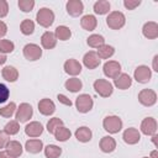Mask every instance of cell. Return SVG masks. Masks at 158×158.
<instances>
[{
    "mask_svg": "<svg viewBox=\"0 0 158 158\" xmlns=\"http://www.w3.org/2000/svg\"><path fill=\"white\" fill-rule=\"evenodd\" d=\"M36 20H37L38 25H41L43 27H49L54 21V12L48 7H42L38 10V12L36 15Z\"/></svg>",
    "mask_w": 158,
    "mask_h": 158,
    "instance_id": "1",
    "label": "cell"
},
{
    "mask_svg": "<svg viewBox=\"0 0 158 158\" xmlns=\"http://www.w3.org/2000/svg\"><path fill=\"white\" fill-rule=\"evenodd\" d=\"M102 126L109 133H117L122 128V121L117 116H106L102 121Z\"/></svg>",
    "mask_w": 158,
    "mask_h": 158,
    "instance_id": "2",
    "label": "cell"
},
{
    "mask_svg": "<svg viewBox=\"0 0 158 158\" xmlns=\"http://www.w3.org/2000/svg\"><path fill=\"white\" fill-rule=\"evenodd\" d=\"M126 22V19H125V15L120 11H112L107 19H106V23L110 28L112 30H120Z\"/></svg>",
    "mask_w": 158,
    "mask_h": 158,
    "instance_id": "3",
    "label": "cell"
},
{
    "mask_svg": "<svg viewBox=\"0 0 158 158\" xmlns=\"http://www.w3.org/2000/svg\"><path fill=\"white\" fill-rule=\"evenodd\" d=\"M94 89L95 91L102 96V98H109L112 94V84L105 79H98L94 81Z\"/></svg>",
    "mask_w": 158,
    "mask_h": 158,
    "instance_id": "4",
    "label": "cell"
},
{
    "mask_svg": "<svg viewBox=\"0 0 158 158\" xmlns=\"http://www.w3.org/2000/svg\"><path fill=\"white\" fill-rule=\"evenodd\" d=\"M93 104H94L93 102V98L90 95H88V94H81L75 100L77 110L79 112H83V114L89 112L91 110V107H93Z\"/></svg>",
    "mask_w": 158,
    "mask_h": 158,
    "instance_id": "5",
    "label": "cell"
},
{
    "mask_svg": "<svg viewBox=\"0 0 158 158\" xmlns=\"http://www.w3.org/2000/svg\"><path fill=\"white\" fill-rule=\"evenodd\" d=\"M33 115V110L32 106L27 102H22L20 104L17 111H16V121L17 122H27Z\"/></svg>",
    "mask_w": 158,
    "mask_h": 158,
    "instance_id": "6",
    "label": "cell"
},
{
    "mask_svg": "<svg viewBox=\"0 0 158 158\" xmlns=\"http://www.w3.org/2000/svg\"><path fill=\"white\" fill-rule=\"evenodd\" d=\"M138 101L144 106H152L157 101V94L152 89H143L138 94Z\"/></svg>",
    "mask_w": 158,
    "mask_h": 158,
    "instance_id": "7",
    "label": "cell"
},
{
    "mask_svg": "<svg viewBox=\"0 0 158 158\" xmlns=\"http://www.w3.org/2000/svg\"><path fill=\"white\" fill-rule=\"evenodd\" d=\"M23 56L28 60H37L42 56V49L35 43H28L23 47Z\"/></svg>",
    "mask_w": 158,
    "mask_h": 158,
    "instance_id": "8",
    "label": "cell"
},
{
    "mask_svg": "<svg viewBox=\"0 0 158 158\" xmlns=\"http://www.w3.org/2000/svg\"><path fill=\"white\" fill-rule=\"evenodd\" d=\"M104 74L107 78H117L121 74V65L116 60H109L104 64Z\"/></svg>",
    "mask_w": 158,
    "mask_h": 158,
    "instance_id": "9",
    "label": "cell"
},
{
    "mask_svg": "<svg viewBox=\"0 0 158 158\" xmlns=\"http://www.w3.org/2000/svg\"><path fill=\"white\" fill-rule=\"evenodd\" d=\"M133 75L138 83H148L152 77V72L147 65H139L136 68Z\"/></svg>",
    "mask_w": 158,
    "mask_h": 158,
    "instance_id": "10",
    "label": "cell"
},
{
    "mask_svg": "<svg viewBox=\"0 0 158 158\" xmlns=\"http://www.w3.org/2000/svg\"><path fill=\"white\" fill-rule=\"evenodd\" d=\"M141 131H142V133H144L147 136L156 135V131H157V121L153 117H146L142 121V123H141Z\"/></svg>",
    "mask_w": 158,
    "mask_h": 158,
    "instance_id": "11",
    "label": "cell"
},
{
    "mask_svg": "<svg viewBox=\"0 0 158 158\" xmlns=\"http://www.w3.org/2000/svg\"><path fill=\"white\" fill-rule=\"evenodd\" d=\"M65 7H67V12L70 16H79L84 11V5L80 0H69Z\"/></svg>",
    "mask_w": 158,
    "mask_h": 158,
    "instance_id": "12",
    "label": "cell"
},
{
    "mask_svg": "<svg viewBox=\"0 0 158 158\" xmlns=\"http://www.w3.org/2000/svg\"><path fill=\"white\" fill-rule=\"evenodd\" d=\"M83 63L88 69H95L96 67H99L100 64V58L98 57L96 52L90 51L88 53H85L84 58H83Z\"/></svg>",
    "mask_w": 158,
    "mask_h": 158,
    "instance_id": "13",
    "label": "cell"
},
{
    "mask_svg": "<svg viewBox=\"0 0 158 158\" xmlns=\"http://www.w3.org/2000/svg\"><path fill=\"white\" fill-rule=\"evenodd\" d=\"M123 141L127 143V144H136L139 138H141V135L138 132V130L133 128V127H130L127 128L125 132H123V136H122Z\"/></svg>",
    "mask_w": 158,
    "mask_h": 158,
    "instance_id": "14",
    "label": "cell"
},
{
    "mask_svg": "<svg viewBox=\"0 0 158 158\" xmlns=\"http://www.w3.org/2000/svg\"><path fill=\"white\" fill-rule=\"evenodd\" d=\"M142 32H143L144 37H147L149 40H154L158 37V25L153 21H149V22L144 23Z\"/></svg>",
    "mask_w": 158,
    "mask_h": 158,
    "instance_id": "15",
    "label": "cell"
},
{
    "mask_svg": "<svg viewBox=\"0 0 158 158\" xmlns=\"http://www.w3.org/2000/svg\"><path fill=\"white\" fill-rule=\"evenodd\" d=\"M41 43H42L43 48H46V49H52V48H54L56 44H57L56 35H54L53 32H51V31L44 32V33L42 35V37H41Z\"/></svg>",
    "mask_w": 158,
    "mask_h": 158,
    "instance_id": "16",
    "label": "cell"
},
{
    "mask_svg": "<svg viewBox=\"0 0 158 158\" xmlns=\"http://www.w3.org/2000/svg\"><path fill=\"white\" fill-rule=\"evenodd\" d=\"M114 84H115L116 88H118V89H121V90H126V89H128V88L131 86L132 79H131V77H130L128 74L122 73V74H120L117 78L114 79Z\"/></svg>",
    "mask_w": 158,
    "mask_h": 158,
    "instance_id": "17",
    "label": "cell"
},
{
    "mask_svg": "<svg viewBox=\"0 0 158 158\" xmlns=\"http://www.w3.org/2000/svg\"><path fill=\"white\" fill-rule=\"evenodd\" d=\"M38 110L42 115H46V116H49L54 112L56 110V106H54V102L49 99H42L40 102H38Z\"/></svg>",
    "mask_w": 158,
    "mask_h": 158,
    "instance_id": "18",
    "label": "cell"
},
{
    "mask_svg": "<svg viewBox=\"0 0 158 158\" xmlns=\"http://www.w3.org/2000/svg\"><path fill=\"white\" fill-rule=\"evenodd\" d=\"M25 132L30 137H38L43 132V126L37 121H32L25 127Z\"/></svg>",
    "mask_w": 158,
    "mask_h": 158,
    "instance_id": "19",
    "label": "cell"
},
{
    "mask_svg": "<svg viewBox=\"0 0 158 158\" xmlns=\"http://www.w3.org/2000/svg\"><path fill=\"white\" fill-rule=\"evenodd\" d=\"M64 70L69 75H78L81 72V64L77 59H68L64 63Z\"/></svg>",
    "mask_w": 158,
    "mask_h": 158,
    "instance_id": "20",
    "label": "cell"
},
{
    "mask_svg": "<svg viewBox=\"0 0 158 158\" xmlns=\"http://www.w3.org/2000/svg\"><path fill=\"white\" fill-rule=\"evenodd\" d=\"M116 148V141L110 137V136H105L101 138L100 141V149L104 153H111L112 151H115Z\"/></svg>",
    "mask_w": 158,
    "mask_h": 158,
    "instance_id": "21",
    "label": "cell"
},
{
    "mask_svg": "<svg viewBox=\"0 0 158 158\" xmlns=\"http://www.w3.org/2000/svg\"><path fill=\"white\" fill-rule=\"evenodd\" d=\"M6 152L11 157L16 158V157H19V156L22 154V146L17 141H9L7 144H6Z\"/></svg>",
    "mask_w": 158,
    "mask_h": 158,
    "instance_id": "22",
    "label": "cell"
},
{
    "mask_svg": "<svg viewBox=\"0 0 158 158\" xmlns=\"http://www.w3.org/2000/svg\"><path fill=\"white\" fill-rule=\"evenodd\" d=\"M1 74H2V78H4L5 80L10 81V83L16 81L17 78H19V72H17V69H16L15 67H12V65L5 67V68L2 69V72H1Z\"/></svg>",
    "mask_w": 158,
    "mask_h": 158,
    "instance_id": "23",
    "label": "cell"
},
{
    "mask_svg": "<svg viewBox=\"0 0 158 158\" xmlns=\"http://www.w3.org/2000/svg\"><path fill=\"white\" fill-rule=\"evenodd\" d=\"M25 148L28 153H40L43 149V143L41 139H28L25 144Z\"/></svg>",
    "mask_w": 158,
    "mask_h": 158,
    "instance_id": "24",
    "label": "cell"
},
{
    "mask_svg": "<svg viewBox=\"0 0 158 158\" xmlns=\"http://www.w3.org/2000/svg\"><path fill=\"white\" fill-rule=\"evenodd\" d=\"M80 25H81V27H83L84 30H86V31H93V30H95V27H96V25H98V21H96V19H95V16H93V15H85V16L81 17Z\"/></svg>",
    "mask_w": 158,
    "mask_h": 158,
    "instance_id": "25",
    "label": "cell"
},
{
    "mask_svg": "<svg viewBox=\"0 0 158 158\" xmlns=\"http://www.w3.org/2000/svg\"><path fill=\"white\" fill-rule=\"evenodd\" d=\"M91 130L86 126H83V127H79L77 131H75V138L80 142H89L91 139Z\"/></svg>",
    "mask_w": 158,
    "mask_h": 158,
    "instance_id": "26",
    "label": "cell"
},
{
    "mask_svg": "<svg viewBox=\"0 0 158 158\" xmlns=\"http://www.w3.org/2000/svg\"><path fill=\"white\" fill-rule=\"evenodd\" d=\"M64 86H65L67 90H69V91H72V93H77V91H79V90L83 88V83H81V80L78 79V78H70V79H68V80L65 81Z\"/></svg>",
    "mask_w": 158,
    "mask_h": 158,
    "instance_id": "27",
    "label": "cell"
},
{
    "mask_svg": "<svg viewBox=\"0 0 158 158\" xmlns=\"http://www.w3.org/2000/svg\"><path fill=\"white\" fill-rule=\"evenodd\" d=\"M54 35H56V38H57V40L67 41V40L70 38V36H72V31H70L69 27H67V26H58V27L56 28Z\"/></svg>",
    "mask_w": 158,
    "mask_h": 158,
    "instance_id": "28",
    "label": "cell"
},
{
    "mask_svg": "<svg viewBox=\"0 0 158 158\" xmlns=\"http://www.w3.org/2000/svg\"><path fill=\"white\" fill-rule=\"evenodd\" d=\"M114 53H115L114 47H112V46H109V44H102L101 47L98 48V52H96L98 57L101 58V59H107V58H110Z\"/></svg>",
    "mask_w": 158,
    "mask_h": 158,
    "instance_id": "29",
    "label": "cell"
},
{
    "mask_svg": "<svg viewBox=\"0 0 158 158\" xmlns=\"http://www.w3.org/2000/svg\"><path fill=\"white\" fill-rule=\"evenodd\" d=\"M110 10V2L106 0H99L94 4V11L98 15H105Z\"/></svg>",
    "mask_w": 158,
    "mask_h": 158,
    "instance_id": "30",
    "label": "cell"
},
{
    "mask_svg": "<svg viewBox=\"0 0 158 158\" xmlns=\"http://www.w3.org/2000/svg\"><path fill=\"white\" fill-rule=\"evenodd\" d=\"M54 137H56V139L57 141H60V142H64V141H67L68 138H70V136H72V133H70V131L67 128V127H64V126H60V127H58L56 131H54Z\"/></svg>",
    "mask_w": 158,
    "mask_h": 158,
    "instance_id": "31",
    "label": "cell"
},
{
    "mask_svg": "<svg viewBox=\"0 0 158 158\" xmlns=\"http://www.w3.org/2000/svg\"><path fill=\"white\" fill-rule=\"evenodd\" d=\"M86 43H88V46H90L93 48H99L102 44H105V40L101 35H91L88 37Z\"/></svg>",
    "mask_w": 158,
    "mask_h": 158,
    "instance_id": "32",
    "label": "cell"
},
{
    "mask_svg": "<svg viewBox=\"0 0 158 158\" xmlns=\"http://www.w3.org/2000/svg\"><path fill=\"white\" fill-rule=\"evenodd\" d=\"M62 153V148L56 144H48L44 148V156L47 158H58Z\"/></svg>",
    "mask_w": 158,
    "mask_h": 158,
    "instance_id": "33",
    "label": "cell"
},
{
    "mask_svg": "<svg viewBox=\"0 0 158 158\" xmlns=\"http://www.w3.org/2000/svg\"><path fill=\"white\" fill-rule=\"evenodd\" d=\"M20 30H21V32L23 33V35H32L33 33V31H35V23H33V21H31L30 19H26V20H23L22 22H21V25H20Z\"/></svg>",
    "mask_w": 158,
    "mask_h": 158,
    "instance_id": "34",
    "label": "cell"
},
{
    "mask_svg": "<svg viewBox=\"0 0 158 158\" xmlns=\"http://www.w3.org/2000/svg\"><path fill=\"white\" fill-rule=\"evenodd\" d=\"M60 126H63V121H62L59 117H53V118H51V120L48 121V123H47V131H48L49 133H54V131H56L58 127H60Z\"/></svg>",
    "mask_w": 158,
    "mask_h": 158,
    "instance_id": "35",
    "label": "cell"
},
{
    "mask_svg": "<svg viewBox=\"0 0 158 158\" xmlns=\"http://www.w3.org/2000/svg\"><path fill=\"white\" fill-rule=\"evenodd\" d=\"M4 131H5V133H7V135H16L19 131H20V126H19V122L17 121H10V122H7L6 125H5V127H4Z\"/></svg>",
    "mask_w": 158,
    "mask_h": 158,
    "instance_id": "36",
    "label": "cell"
},
{
    "mask_svg": "<svg viewBox=\"0 0 158 158\" xmlns=\"http://www.w3.org/2000/svg\"><path fill=\"white\" fill-rule=\"evenodd\" d=\"M15 110H16L15 102H10V104H7L6 106H4V107L0 109V115H1L2 117H11V116L14 115Z\"/></svg>",
    "mask_w": 158,
    "mask_h": 158,
    "instance_id": "37",
    "label": "cell"
},
{
    "mask_svg": "<svg viewBox=\"0 0 158 158\" xmlns=\"http://www.w3.org/2000/svg\"><path fill=\"white\" fill-rule=\"evenodd\" d=\"M15 46L11 41L9 40H0V53L5 54V53H11L14 51Z\"/></svg>",
    "mask_w": 158,
    "mask_h": 158,
    "instance_id": "38",
    "label": "cell"
},
{
    "mask_svg": "<svg viewBox=\"0 0 158 158\" xmlns=\"http://www.w3.org/2000/svg\"><path fill=\"white\" fill-rule=\"evenodd\" d=\"M35 6V1L33 0H19V7L20 10H22L23 12H30L32 11Z\"/></svg>",
    "mask_w": 158,
    "mask_h": 158,
    "instance_id": "39",
    "label": "cell"
},
{
    "mask_svg": "<svg viewBox=\"0 0 158 158\" xmlns=\"http://www.w3.org/2000/svg\"><path fill=\"white\" fill-rule=\"evenodd\" d=\"M9 95H10V91H9L7 86L0 83V104L5 102L9 99Z\"/></svg>",
    "mask_w": 158,
    "mask_h": 158,
    "instance_id": "40",
    "label": "cell"
},
{
    "mask_svg": "<svg viewBox=\"0 0 158 158\" xmlns=\"http://www.w3.org/2000/svg\"><path fill=\"white\" fill-rule=\"evenodd\" d=\"M139 4H141L139 0H135V1H132V0H125L123 1L125 7L128 9V10H135L137 6H139Z\"/></svg>",
    "mask_w": 158,
    "mask_h": 158,
    "instance_id": "41",
    "label": "cell"
},
{
    "mask_svg": "<svg viewBox=\"0 0 158 158\" xmlns=\"http://www.w3.org/2000/svg\"><path fill=\"white\" fill-rule=\"evenodd\" d=\"M9 12V5L5 0H0V17H5Z\"/></svg>",
    "mask_w": 158,
    "mask_h": 158,
    "instance_id": "42",
    "label": "cell"
},
{
    "mask_svg": "<svg viewBox=\"0 0 158 158\" xmlns=\"http://www.w3.org/2000/svg\"><path fill=\"white\" fill-rule=\"evenodd\" d=\"M9 142V135L5 133V131H0V148L6 147Z\"/></svg>",
    "mask_w": 158,
    "mask_h": 158,
    "instance_id": "43",
    "label": "cell"
},
{
    "mask_svg": "<svg viewBox=\"0 0 158 158\" xmlns=\"http://www.w3.org/2000/svg\"><path fill=\"white\" fill-rule=\"evenodd\" d=\"M57 99H58V101L62 102L63 105H65V106H72V101H70V99H68L65 95H63V94H58Z\"/></svg>",
    "mask_w": 158,
    "mask_h": 158,
    "instance_id": "44",
    "label": "cell"
},
{
    "mask_svg": "<svg viewBox=\"0 0 158 158\" xmlns=\"http://www.w3.org/2000/svg\"><path fill=\"white\" fill-rule=\"evenodd\" d=\"M6 32H7V26H6V23L2 22V21H0V38L4 37V36L6 35Z\"/></svg>",
    "mask_w": 158,
    "mask_h": 158,
    "instance_id": "45",
    "label": "cell"
},
{
    "mask_svg": "<svg viewBox=\"0 0 158 158\" xmlns=\"http://www.w3.org/2000/svg\"><path fill=\"white\" fill-rule=\"evenodd\" d=\"M157 60H158V56H154V58H153V69H154L156 72H158V67H157Z\"/></svg>",
    "mask_w": 158,
    "mask_h": 158,
    "instance_id": "46",
    "label": "cell"
},
{
    "mask_svg": "<svg viewBox=\"0 0 158 158\" xmlns=\"http://www.w3.org/2000/svg\"><path fill=\"white\" fill-rule=\"evenodd\" d=\"M0 158H14V157H11V156L5 151V152H0Z\"/></svg>",
    "mask_w": 158,
    "mask_h": 158,
    "instance_id": "47",
    "label": "cell"
},
{
    "mask_svg": "<svg viewBox=\"0 0 158 158\" xmlns=\"http://www.w3.org/2000/svg\"><path fill=\"white\" fill-rule=\"evenodd\" d=\"M5 62H6V56L2 54V53H0V64H4Z\"/></svg>",
    "mask_w": 158,
    "mask_h": 158,
    "instance_id": "48",
    "label": "cell"
},
{
    "mask_svg": "<svg viewBox=\"0 0 158 158\" xmlns=\"http://www.w3.org/2000/svg\"><path fill=\"white\" fill-rule=\"evenodd\" d=\"M151 158H158V153H157V151H152V153H151Z\"/></svg>",
    "mask_w": 158,
    "mask_h": 158,
    "instance_id": "49",
    "label": "cell"
},
{
    "mask_svg": "<svg viewBox=\"0 0 158 158\" xmlns=\"http://www.w3.org/2000/svg\"><path fill=\"white\" fill-rule=\"evenodd\" d=\"M143 158H148V157H143Z\"/></svg>",
    "mask_w": 158,
    "mask_h": 158,
    "instance_id": "50",
    "label": "cell"
}]
</instances>
